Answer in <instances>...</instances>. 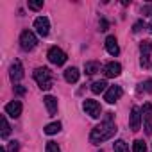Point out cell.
<instances>
[{"label": "cell", "instance_id": "cell-18", "mask_svg": "<svg viewBox=\"0 0 152 152\" xmlns=\"http://www.w3.org/2000/svg\"><path fill=\"white\" fill-rule=\"evenodd\" d=\"M104 91H107V83L106 81H95L91 84V93L99 95V93H104Z\"/></svg>", "mask_w": 152, "mask_h": 152}, {"label": "cell", "instance_id": "cell-33", "mask_svg": "<svg viewBox=\"0 0 152 152\" xmlns=\"http://www.w3.org/2000/svg\"><path fill=\"white\" fill-rule=\"evenodd\" d=\"M100 152H102V150H100Z\"/></svg>", "mask_w": 152, "mask_h": 152}, {"label": "cell", "instance_id": "cell-27", "mask_svg": "<svg viewBox=\"0 0 152 152\" xmlns=\"http://www.w3.org/2000/svg\"><path fill=\"white\" fill-rule=\"evenodd\" d=\"M141 29H145V22H143V20H138V22L132 25V32H140Z\"/></svg>", "mask_w": 152, "mask_h": 152}, {"label": "cell", "instance_id": "cell-28", "mask_svg": "<svg viewBox=\"0 0 152 152\" xmlns=\"http://www.w3.org/2000/svg\"><path fill=\"white\" fill-rule=\"evenodd\" d=\"M99 27H100V32H106V31L109 29V23H107V20H106V18H100V23H99Z\"/></svg>", "mask_w": 152, "mask_h": 152}, {"label": "cell", "instance_id": "cell-17", "mask_svg": "<svg viewBox=\"0 0 152 152\" xmlns=\"http://www.w3.org/2000/svg\"><path fill=\"white\" fill-rule=\"evenodd\" d=\"M100 70V63L99 61H88V63H84V72L88 73V75H93V73H97Z\"/></svg>", "mask_w": 152, "mask_h": 152}, {"label": "cell", "instance_id": "cell-26", "mask_svg": "<svg viewBox=\"0 0 152 152\" xmlns=\"http://www.w3.org/2000/svg\"><path fill=\"white\" fill-rule=\"evenodd\" d=\"M45 152H61L59 150V147H57V143L56 141H48L47 143V150Z\"/></svg>", "mask_w": 152, "mask_h": 152}, {"label": "cell", "instance_id": "cell-29", "mask_svg": "<svg viewBox=\"0 0 152 152\" xmlns=\"http://www.w3.org/2000/svg\"><path fill=\"white\" fill-rule=\"evenodd\" d=\"M18 148H20V143L18 141H9V147H7L9 152H18Z\"/></svg>", "mask_w": 152, "mask_h": 152}, {"label": "cell", "instance_id": "cell-23", "mask_svg": "<svg viewBox=\"0 0 152 152\" xmlns=\"http://www.w3.org/2000/svg\"><path fill=\"white\" fill-rule=\"evenodd\" d=\"M143 88H138V93H141V90H145L147 93H152V79H147L145 83H141Z\"/></svg>", "mask_w": 152, "mask_h": 152}, {"label": "cell", "instance_id": "cell-15", "mask_svg": "<svg viewBox=\"0 0 152 152\" xmlns=\"http://www.w3.org/2000/svg\"><path fill=\"white\" fill-rule=\"evenodd\" d=\"M43 102H45V106H47L48 115H50V116H54V115L57 113V99H56V97H52V95H47V97L43 99Z\"/></svg>", "mask_w": 152, "mask_h": 152}, {"label": "cell", "instance_id": "cell-32", "mask_svg": "<svg viewBox=\"0 0 152 152\" xmlns=\"http://www.w3.org/2000/svg\"><path fill=\"white\" fill-rule=\"evenodd\" d=\"M0 152H6V148H4V147H2V148H0Z\"/></svg>", "mask_w": 152, "mask_h": 152}, {"label": "cell", "instance_id": "cell-4", "mask_svg": "<svg viewBox=\"0 0 152 152\" xmlns=\"http://www.w3.org/2000/svg\"><path fill=\"white\" fill-rule=\"evenodd\" d=\"M47 57H48V61H50L52 64H56V66H61V64L66 63V54H64V50H61L59 47H50L48 52H47Z\"/></svg>", "mask_w": 152, "mask_h": 152}, {"label": "cell", "instance_id": "cell-3", "mask_svg": "<svg viewBox=\"0 0 152 152\" xmlns=\"http://www.w3.org/2000/svg\"><path fill=\"white\" fill-rule=\"evenodd\" d=\"M38 45V38H36V34L32 32V31H23L22 34H20V47L23 48V50H34V47Z\"/></svg>", "mask_w": 152, "mask_h": 152}, {"label": "cell", "instance_id": "cell-24", "mask_svg": "<svg viewBox=\"0 0 152 152\" xmlns=\"http://www.w3.org/2000/svg\"><path fill=\"white\" fill-rule=\"evenodd\" d=\"M29 9H32V11H39L41 7H43V0H39V2H32V0H29Z\"/></svg>", "mask_w": 152, "mask_h": 152}, {"label": "cell", "instance_id": "cell-19", "mask_svg": "<svg viewBox=\"0 0 152 152\" xmlns=\"http://www.w3.org/2000/svg\"><path fill=\"white\" fill-rule=\"evenodd\" d=\"M0 124H2V131H0V136H2V138H7L9 132H11V125L7 124L6 115H2V118H0Z\"/></svg>", "mask_w": 152, "mask_h": 152}, {"label": "cell", "instance_id": "cell-2", "mask_svg": "<svg viewBox=\"0 0 152 152\" xmlns=\"http://www.w3.org/2000/svg\"><path fill=\"white\" fill-rule=\"evenodd\" d=\"M34 81L38 83V86L41 88V90H45V91H48L52 86H54V81H52V72L48 70V68H45V66H39V68H36L34 70Z\"/></svg>", "mask_w": 152, "mask_h": 152}, {"label": "cell", "instance_id": "cell-11", "mask_svg": "<svg viewBox=\"0 0 152 152\" xmlns=\"http://www.w3.org/2000/svg\"><path fill=\"white\" fill-rule=\"evenodd\" d=\"M102 72H104V75H106L107 79H109V77H118V75L122 73V64H120V63H115V61H111V63L104 64Z\"/></svg>", "mask_w": 152, "mask_h": 152}, {"label": "cell", "instance_id": "cell-16", "mask_svg": "<svg viewBox=\"0 0 152 152\" xmlns=\"http://www.w3.org/2000/svg\"><path fill=\"white\" fill-rule=\"evenodd\" d=\"M79 70L75 68V66H72V68H66L64 70V81L66 83H70V84H73V83H77L79 81Z\"/></svg>", "mask_w": 152, "mask_h": 152}, {"label": "cell", "instance_id": "cell-13", "mask_svg": "<svg viewBox=\"0 0 152 152\" xmlns=\"http://www.w3.org/2000/svg\"><path fill=\"white\" fill-rule=\"evenodd\" d=\"M140 127H141V109L140 107H132V111H131V131H140Z\"/></svg>", "mask_w": 152, "mask_h": 152}, {"label": "cell", "instance_id": "cell-10", "mask_svg": "<svg viewBox=\"0 0 152 152\" xmlns=\"http://www.w3.org/2000/svg\"><path fill=\"white\" fill-rule=\"evenodd\" d=\"M9 77H11L13 83H20L23 79V66H22L20 61H15L11 64V68H9Z\"/></svg>", "mask_w": 152, "mask_h": 152}, {"label": "cell", "instance_id": "cell-6", "mask_svg": "<svg viewBox=\"0 0 152 152\" xmlns=\"http://www.w3.org/2000/svg\"><path fill=\"white\" fill-rule=\"evenodd\" d=\"M140 54H141L140 63H141L143 68H147L150 64V54H152V41L150 39H143L140 43Z\"/></svg>", "mask_w": 152, "mask_h": 152}, {"label": "cell", "instance_id": "cell-7", "mask_svg": "<svg viewBox=\"0 0 152 152\" xmlns=\"http://www.w3.org/2000/svg\"><path fill=\"white\" fill-rule=\"evenodd\" d=\"M86 115H90L91 118H100V113H102V107L97 100H91V99H86L84 104H83Z\"/></svg>", "mask_w": 152, "mask_h": 152}, {"label": "cell", "instance_id": "cell-8", "mask_svg": "<svg viewBox=\"0 0 152 152\" xmlns=\"http://www.w3.org/2000/svg\"><path fill=\"white\" fill-rule=\"evenodd\" d=\"M34 29H36V32L41 38L48 36V32H50V22H48V18L47 16H38L34 20Z\"/></svg>", "mask_w": 152, "mask_h": 152}, {"label": "cell", "instance_id": "cell-30", "mask_svg": "<svg viewBox=\"0 0 152 152\" xmlns=\"http://www.w3.org/2000/svg\"><path fill=\"white\" fill-rule=\"evenodd\" d=\"M15 93H16L18 97H22V95H25V88H23V86H15Z\"/></svg>", "mask_w": 152, "mask_h": 152}, {"label": "cell", "instance_id": "cell-20", "mask_svg": "<svg viewBox=\"0 0 152 152\" xmlns=\"http://www.w3.org/2000/svg\"><path fill=\"white\" fill-rule=\"evenodd\" d=\"M61 131V122H52V124H48L47 127H45V132L48 134V136H52V134H56V132H59Z\"/></svg>", "mask_w": 152, "mask_h": 152}, {"label": "cell", "instance_id": "cell-5", "mask_svg": "<svg viewBox=\"0 0 152 152\" xmlns=\"http://www.w3.org/2000/svg\"><path fill=\"white\" fill-rule=\"evenodd\" d=\"M141 122H143L145 132L150 136L152 134V104L150 102L143 104V107H141Z\"/></svg>", "mask_w": 152, "mask_h": 152}, {"label": "cell", "instance_id": "cell-9", "mask_svg": "<svg viewBox=\"0 0 152 152\" xmlns=\"http://www.w3.org/2000/svg\"><path fill=\"white\" fill-rule=\"evenodd\" d=\"M122 95H124V90H122L120 86H109L107 91H106V95H104V100H106L107 104H115Z\"/></svg>", "mask_w": 152, "mask_h": 152}, {"label": "cell", "instance_id": "cell-1", "mask_svg": "<svg viewBox=\"0 0 152 152\" xmlns=\"http://www.w3.org/2000/svg\"><path fill=\"white\" fill-rule=\"evenodd\" d=\"M116 132H118V129H116V124L113 122V113H107V115H106V120H104L100 125H97V127L91 129L90 141H91L93 145H100V143L111 140Z\"/></svg>", "mask_w": 152, "mask_h": 152}, {"label": "cell", "instance_id": "cell-12", "mask_svg": "<svg viewBox=\"0 0 152 152\" xmlns=\"http://www.w3.org/2000/svg\"><path fill=\"white\" fill-rule=\"evenodd\" d=\"M6 115H9L11 118H18L22 115V102L20 100H13V102L6 104Z\"/></svg>", "mask_w": 152, "mask_h": 152}, {"label": "cell", "instance_id": "cell-21", "mask_svg": "<svg viewBox=\"0 0 152 152\" xmlns=\"http://www.w3.org/2000/svg\"><path fill=\"white\" fill-rule=\"evenodd\" d=\"M132 150H134V152H147L145 141H143V140H136V141L132 143Z\"/></svg>", "mask_w": 152, "mask_h": 152}, {"label": "cell", "instance_id": "cell-22", "mask_svg": "<svg viewBox=\"0 0 152 152\" xmlns=\"http://www.w3.org/2000/svg\"><path fill=\"white\" fill-rule=\"evenodd\" d=\"M115 152H129V147L124 140H116L115 141Z\"/></svg>", "mask_w": 152, "mask_h": 152}, {"label": "cell", "instance_id": "cell-14", "mask_svg": "<svg viewBox=\"0 0 152 152\" xmlns=\"http://www.w3.org/2000/svg\"><path fill=\"white\" fill-rule=\"evenodd\" d=\"M106 50H107L111 56H118V54H120V47H118L115 36H107V38H106Z\"/></svg>", "mask_w": 152, "mask_h": 152}, {"label": "cell", "instance_id": "cell-31", "mask_svg": "<svg viewBox=\"0 0 152 152\" xmlns=\"http://www.w3.org/2000/svg\"><path fill=\"white\" fill-rule=\"evenodd\" d=\"M147 29H148V32H152V22H150V23L147 25Z\"/></svg>", "mask_w": 152, "mask_h": 152}, {"label": "cell", "instance_id": "cell-25", "mask_svg": "<svg viewBox=\"0 0 152 152\" xmlns=\"http://www.w3.org/2000/svg\"><path fill=\"white\" fill-rule=\"evenodd\" d=\"M141 15H143V16H148V18H152V4H147V6H143V7H141Z\"/></svg>", "mask_w": 152, "mask_h": 152}]
</instances>
